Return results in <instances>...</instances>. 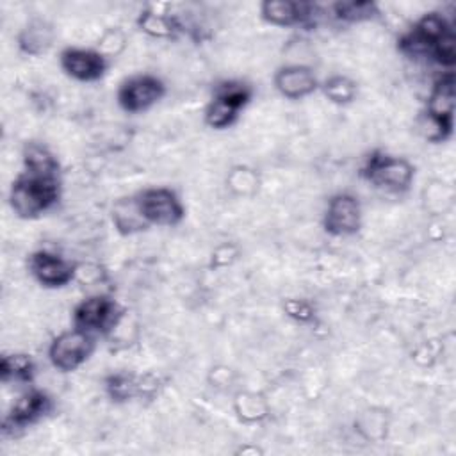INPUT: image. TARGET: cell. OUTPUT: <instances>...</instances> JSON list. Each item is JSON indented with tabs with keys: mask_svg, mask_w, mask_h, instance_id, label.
I'll return each mask as SVG.
<instances>
[{
	"mask_svg": "<svg viewBox=\"0 0 456 456\" xmlns=\"http://www.w3.org/2000/svg\"><path fill=\"white\" fill-rule=\"evenodd\" d=\"M139 27L150 36H157V37H171L180 28L176 18L166 16V14H155L151 11H146L139 16Z\"/></svg>",
	"mask_w": 456,
	"mask_h": 456,
	"instance_id": "cell-22",
	"label": "cell"
},
{
	"mask_svg": "<svg viewBox=\"0 0 456 456\" xmlns=\"http://www.w3.org/2000/svg\"><path fill=\"white\" fill-rule=\"evenodd\" d=\"M0 374L4 381H30L34 374V363L27 354H7L2 358Z\"/></svg>",
	"mask_w": 456,
	"mask_h": 456,
	"instance_id": "cell-19",
	"label": "cell"
},
{
	"mask_svg": "<svg viewBox=\"0 0 456 456\" xmlns=\"http://www.w3.org/2000/svg\"><path fill=\"white\" fill-rule=\"evenodd\" d=\"M285 312L290 315V317H294V319H297V321H308L310 317H312V306L308 305V303H305V301H297V299H289L287 303H285Z\"/></svg>",
	"mask_w": 456,
	"mask_h": 456,
	"instance_id": "cell-24",
	"label": "cell"
},
{
	"mask_svg": "<svg viewBox=\"0 0 456 456\" xmlns=\"http://www.w3.org/2000/svg\"><path fill=\"white\" fill-rule=\"evenodd\" d=\"M52 408L50 397L41 390H28L16 399L11 411L4 420V429H23L41 417H45Z\"/></svg>",
	"mask_w": 456,
	"mask_h": 456,
	"instance_id": "cell-13",
	"label": "cell"
},
{
	"mask_svg": "<svg viewBox=\"0 0 456 456\" xmlns=\"http://www.w3.org/2000/svg\"><path fill=\"white\" fill-rule=\"evenodd\" d=\"M251 87L244 82L230 80L217 86L214 98L205 110L207 125L217 130L232 126L237 121L240 110L251 100Z\"/></svg>",
	"mask_w": 456,
	"mask_h": 456,
	"instance_id": "cell-4",
	"label": "cell"
},
{
	"mask_svg": "<svg viewBox=\"0 0 456 456\" xmlns=\"http://www.w3.org/2000/svg\"><path fill=\"white\" fill-rule=\"evenodd\" d=\"M331 11H333V16L340 21H363L378 14L376 4L365 2V0L337 2L331 5Z\"/></svg>",
	"mask_w": 456,
	"mask_h": 456,
	"instance_id": "cell-20",
	"label": "cell"
},
{
	"mask_svg": "<svg viewBox=\"0 0 456 456\" xmlns=\"http://www.w3.org/2000/svg\"><path fill=\"white\" fill-rule=\"evenodd\" d=\"M61 68L78 82H94L107 69V57L93 48H66L61 53Z\"/></svg>",
	"mask_w": 456,
	"mask_h": 456,
	"instance_id": "cell-12",
	"label": "cell"
},
{
	"mask_svg": "<svg viewBox=\"0 0 456 456\" xmlns=\"http://www.w3.org/2000/svg\"><path fill=\"white\" fill-rule=\"evenodd\" d=\"M274 87L289 100H301L312 94L319 87V82L312 68L303 64H289L276 71Z\"/></svg>",
	"mask_w": 456,
	"mask_h": 456,
	"instance_id": "cell-14",
	"label": "cell"
},
{
	"mask_svg": "<svg viewBox=\"0 0 456 456\" xmlns=\"http://www.w3.org/2000/svg\"><path fill=\"white\" fill-rule=\"evenodd\" d=\"M360 173L369 183L379 189L403 192L410 189L415 176V167L406 159L374 151L367 157Z\"/></svg>",
	"mask_w": 456,
	"mask_h": 456,
	"instance_id": "cell-3",
	"label": "cell"
},
{
	"mask_svg": "<svg viewBox=\"0 0 456 456\" xmlns=\"http://www.w3.org/2000/svg\"><path fill=\"white\" fill-rule=\"evenodd\" d=\"M356 84L344 75H333L322 84V93L328 96V100L338 105L351 103L356 98Z\"/></svg>",
	"mask_w": 456,
	"mask_h": 456,
	"instance_id": "cell-21",
	"label": "cell"
},
{
	"mask_svg": "<svg viewBox=\"0 0 456 456\" xmlns=\"http://www.w3.org/2000/svg\"><path fill=\"white\" fill-rule=\"evenodd\" d=\"M28 269L32 276L45 287H64L75 278V265L61 255L39 249L30 255Z\"/></svg>",
	"mask_w": 456,
	"mask_h": 456,
	"instance_id": "cell-11",
	"label": "cell"
},
{
	"mask_svg": "<svg viewBox=\"0 0 456 456\" xmlns=\"http://www.w3.org/2000/svg\"><path fill=\"white\" fill-rule=\"evenodd\" d=\"M25 173L37 176H57L59 164L57 159L41 144L28 142L23 150Z\"/></svg>",
	"mask_w": 456,
	"mask_h": 456,
	"instance_id": "cell-17",
	"label": "cell"
},
{
	"mask_svg": "<svg viewBox=\"0 0 456 456\" xmlns=\"http://www.w3.org/2000/svg\"><path fill=\"white\" fill-rule=\"evenodd\" d=\"M314 5L294 0H265L260 5L262 18L276 27H292L312 18Z\"/></svg>",
	"mask_w": 456,
	"mask_h": 456,
	"instance_id": "cell-15",
	"label": "cell"
},
{
	"mask_svg": "<svg viewBox=\"0 0 456 456\" xmlns=\"http://www.w3.org/2000/svg\"><path fill=\"white\" fill-rule=\"evenodd\" d=\"M61 196L57 176H37L30 173L20 175L9 191L11 208L18 217L34 219L50 210Z\"/></svg>",
	"mask_w": 456,
	"mask_h": 456,
	"instance_id": "cell-1",
	"label": "cell"
},
{
	"mask_svg": "<svg viewBox=\"0 0 456 456\" xmlns=\"http://www.w3.org/2000/svg\"><path fill=\"white\" fill-rule=\"evenodd\" d=\"M105 388L112 401H128L139 392V381L128 372H116L107 378Z\"/></svg>",
	"mask_w": 456,
	"mask_h": 456,
	"instance_id": "cell-23",
	"label": "cell"
},
{
	"mask_svg": "<svg viewBox=\"0 0 456 456\" xmlns=\"http://www.w3.org/2000/svg\"><path fill=\"white\" fill-rule=\"evenodd\" d=\"M451 28L452 25L440 12H428L399 39V50L413 59H431L436 41Z\"/></svg>",
	"mask_w": 456,
	"mask_h": 456,
	"instance_id": "cell-7",
	"label": "cell"
},
{
	"mask_svg": "<svg viewBox=\"0 0 456 456\" xmlns=\"http://www.w3.org/2000/svg\"><path fill=\"white\" fill-rule=\"evenodd\" d=\"M53 41V30L52 27L43 20L30 21L20 34L18 45L20 50L28 55H41L45 53Z\"/></svg>",
	"mask_w": 456,
	"mask_h": 456,
	"instance_id": "cell-16",
	"label": "cell"
},
{
	"mask_svg": "<svg viewBox=\"0 0 456 456\" xmlns=\"http://www.w3.org/2000/svg\"><path fill=\"white\" fill-rule=\"evenodd\" d=\"M322 224L330 235H354L362 224V208L358 200L349 192H338L331 196L324 210Z\"/></svg>",
	"mask_w": 456,
	"mask_h": 456,
	"instance_id": "cell-10",
	"label": "cell"
},
{
	"mask_svg": "<svg viewBox=\"0 0 456 456\" xmlns=\"http://www.w3.org/2000/svg\"><path fill=\"white\" fill-rule=\"evenodd\" d=\"M112 221L121 233H134V232L144 230L148 226L141 216L135 196L123 198V200L116 201V205L112 208Z\"/></svg>",
	"mask_w": 456,
	"mask_h": 456,
	"instance_id": "cell-18",
	"label": "cell"
},
{
	"mask_svg": "<svg viewBox=\"0 0 456 456\" xmlns=\"http://www.w3.org/2000/svg\"><path fill=\"white\" fill-rule=\"evenodd\" d=\"M94 349V335L71 328L62 333H59L50 347H48V358L52 365L62 372H71L78 369L93 353Z\"/></svg>",
	"mask_w": 456,
	"mask_h": 456,
	"instance_id": "cell-5",
	"label": "cell"
},
{
	"mask_svg": "<svg viewBox=\"0 0 456 456\" xmlns=\"http://www.w3.org/2000/svg\"><path fill=\"white\" fill-rule=\"evenodd\" d=\"M166 93V86L155 75H135L118 89V103L123 110L137 114L153 107Z\"/></svg>",
	"mask_w": 456,
	"mask_h": 456,
	"instance_id": "cell-9",
	"label": "cell"
},
{
	"mask_svg": "<svg viewBox=\"0 0 456 456\" xmlns=\"http://www.w3.org/2000/svg\"><path fill=\"white\" fill-rule=\"evenodd\" d=\"M454 73L445 71L428 96L422 130L429 141H445L452 134L454 121Z\"/></svg>",
	"mask_w": 456,
	"mask_h": 456,
	"instance_id": "cell-2",
	"label": "cell"
},
{
	"mask_svg": "<svg viewBox=\"0 0 456 456\" xmlns=\"http://www.w3.org/2000/svg\"><path fill=\"white\" fill-rule=\"evenodd\" d=\"M119 321V308L109 296H89L73 310V326L91 335L114 330Z\"/></svg>",
	"mask_w": 456,
	"mask_h": 456,
	"instance_id": "cell-8",
	"label": "cell"
},
{
	"mask_svg": "<svg viewBox=\"0 0 456 456\" xmlns=\"http://www.w3.org/2000/svg\"><path fill=\"white\" fill-rule=\"evenodd\" d=\"M135 200L148 226H175L185 216V208L180 198L167 187L144 189L135 196Z\"/></svg>",
	"mask_w": 456,
	"mask_h": 456,
	"instance_id": "cell-6",
	"label": "cell"
}]
</instances>
